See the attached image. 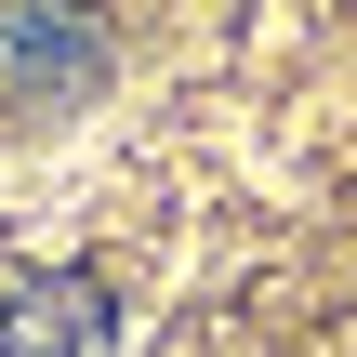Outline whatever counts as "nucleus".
<instances>
[{"label": "nucleus", "instance_id": "nucleus-2", "mask_svg": "<svg viewBox=\"0 0 357 357\" xmlns=\"http://www.w3.org/2000/svg\"><path fill=\"white\" fill-rule=\"evenodd\" d=\"M93 66V0H0V93H66Z\"/></svg>", "mask_w": 357, "mask_h": 357}, {"label": "nucleus", "instance_id": "nucleus-1", "mask_svg": "<svg viewBox=\"0 0 357 357\" xmlns=\"http://www.w3.org/2000/svg\"><path fill=\"white\" fill-rule=\"evenodd\" d=\"M0 357H93V278L79 265H0Z\"/></svg>", "mask_w": 357, "mask_h": 357}]
</instances>
